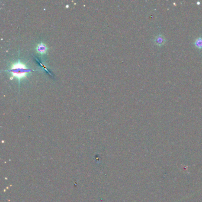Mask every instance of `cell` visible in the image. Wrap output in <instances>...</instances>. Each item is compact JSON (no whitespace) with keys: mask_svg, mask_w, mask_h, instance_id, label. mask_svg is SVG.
<instances>
[{"mask_svg":"<svg viewBox=\"0 0 202 202\" xmlns=\"http://www.w3.org/2000/svg\"><path fill=\"white\" fill-rule=\"evenodd\" d=\"M33 71H34V70L29 67L26 63L21 61L20 59L12 63L9 69L7 71V72L11 73L13 77H15L18 80L19 84H20L21 80L26 78L28 74H30Z\"/></svg>","mask_w":202,"mask_h":202,"instance_id":"obj_1","label":"cell"},{"mask_svg":"<svg viewBox=\"0 0 202 202\" xmlns=\"http://www.w3.org/2000/svg\"><path fill=\"white\" fill-rule=\"evenodd\" d=\"M35 49L37 53L41 55H45L47 52L48 47L43 42H41L37 45Z\"/></svg>","mask_w":202,"mask_h":202,"instance_id":"obj_2","label":"cell"},{"mask_svg":"<svg viewBox=\"0 0 202 202\" xmlns=\"http://www.w3.org/2000/svg\"><path fill=\"white\" fill-rule=\"evenodd\" d=\"M166 41H167V40H166L165 37L161 34H158L153 39L154 43L158 46H163L166 43Z\"/></svg>","mask_w":202,"mask_h":202,"instance_id":"obj_3","label":"cell"},{"mask_svg":"<svg viewBox=\"0 0 202 202\" xmlns=\"http://www.w3.org/2000/svg\"><path fill=\"white\" fill-rule=\"evenodd\" d=\"M194 46L199 50H202V37H199L195 39L193 43Z\"/></svg>","mask_w":202,"mask_h":202,"instance_id":"obj_4","label":"cell"}]
</instances>
